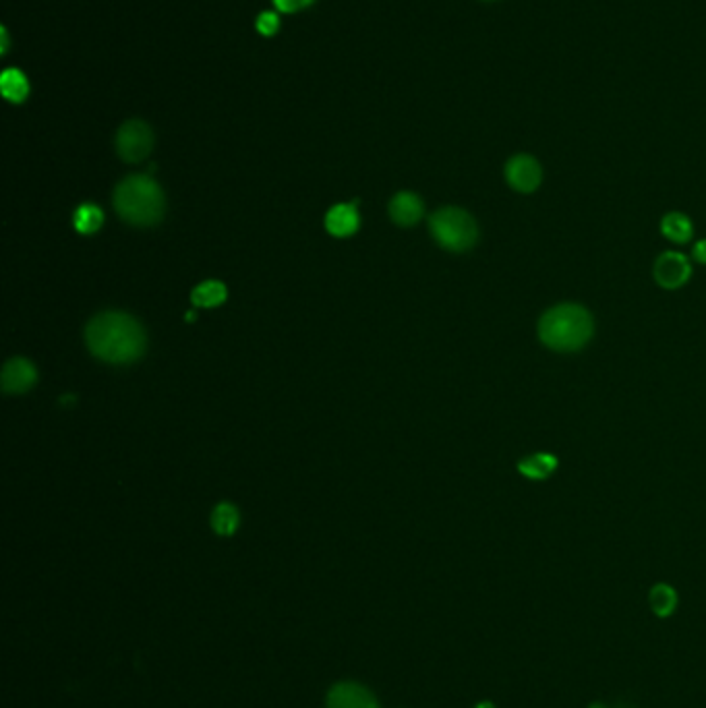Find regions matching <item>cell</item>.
<instances>
[{"instance_id":"1","label":"cell","mask_w":706,"mask_h":708,"mask_svg":"<svg viewBox=\"0 0 706 708\" xmlns=\"http://www.w3.org/2000/svg\"><path fill=\"white\" fill-rule=\"evenodd\" d=\"M85 340L98 359L116 365L137 361L145 350V332L141 323L119 311L96 315L87 323Z\"/></svg>"},{"instance_id":"2","label":"cell","mask_w":706,"mask_h":708,"mask_svg":"<svg viewBox=\"0 0 706 708\" xmlns=\"http://www.w3.org/2000/svg\"><path fill=\"white\" fill-rule=\"evenodd\" d=\"M595 334L591 311L576 303L555 305L539 319V338L555 352H578Z\"/></svg>"},{"instance_id":"3","label":"cell","mask_w":706,"mask_h":708,"mask_svg":"<svg viewBox=\"0 0 706 708\" xmlns=\"http://www.w3.org/2000/svg\"><path fill=\"white\" fill-rule=\"evenodd\" d=\"M114 208L133 226H154L162 220L166 210L164 191L150 176H127L114 191Z\"/></svg>"},{"instance_id":"4","label":"cell","mask_w":706,"mask_h":708,"mask_svg":"<svg viewBox=\"0 0 706 708\" xmlns=\"http://www.w3.org/2000/svg\"><path fill=\"white\" fill-rule=\"evenodd\" d=\"M429 228L433 239L452 253H464L473 249L479 241V226L475 218L460 208H441L431 220Z\"/></svg>"},{"instance_id":"5","label":"cell","mask_w":706,"mask_h":708,"mask_svg":"<svg viewBox=\"0 0 706 708\" xmlns=\"http://www.w3.org/2000/svg\"><path fill=\"white\" fill-rule=\"evenodd\" d=\"M154 150V133L143 121L125 123L116 133V152L131 164L145 160Z\"/></svg>"},{"instance_id":"6","label":"cell","mask_w":706,"mask_h":708,"mask_svg":"<svg viewBox=\"0 0 706 708\" xmlns=\"http://www.w3.org/2000/svg\"><path fill=\"white\" fill-rule=\"evenodd\" d=\"M506 181L518 193H535L543 181V168L533 156L516 154L506 164Z\"/></svg>"},{"instance_id":"7","label":"cell","mask_w":706,"mask_h":708,"mask_svg":"<svg viewBox=\"0 0 706 708\" xmlns=\"http://www.w3.org/2000/svg\"><path fill=\"white\" fill-rule=\"evenodd\" d=\"M655 282L665 290H678L692 278V263L684 253L667 251L655 261Z\"/></svg>"},{"instance_id":"8","label":"cell","mask_w":706,"mask_h":708,"mask_svg":"<svg viewBox=\"0 0 706 708\" xmlns=\"http://www.w3.org/2000/svg\"><path fill=\"white\" fill-rule=\"evenodd\" d=\"M326 708H381V704L367 686L357 682H338L328 692Z\"/></svg>"},{"instance_id":"9","label":"cell","mask_w":706,"mask_h":708,"mask_svg":"<svg viewBox=\"0 0 706 708\" xmlns=\"http://www.w3.org/2000/svg\"><path fill=\"white\" fill-rule=\"evenodd\" d=\"M36 367L25 359H11L3 369V390L7 394L27 392L36 383Z\"/></svg>"},{"instance_id":"10","label":"cell","mask_w":706,"mask_h":708,"mask_svg":"<svg viewBox=\"0 0 706 708\" xmlns=\"http://www.w3.org/2000/svg\"><path fill=\"white\" fill-rule=\"evenodd\" d=\"M425 212V205L415 193H398L390 201V216L398 226H415Z\"/></svg>"},{"instance_id":"11","label":"cell","mask_w":706,"mask_h":708,"mask_svg":"<svg viewBox=\"0 0 706 708\" xmlns=\"http://www.w3.org/2000/svg\"><path fill=\"white\" fill-rule=\"evenodd\" d=\"M326 228L334 236H350L352 232H357L359 228V212L355 205L350 203H338L328 212L326 216Z\"/></svg>"},{"instance_id":"12","label":"cell","mask_w":706,"mask_h":708,"mask_svg":"<svg viewBox=\"0 0 706 708\" xmlns=\"http://www.w3.org/2000/svg\"><path fill=\"white\" fill-rule=\"evenodd\" d=\"M557 466H560V460H557L553 454L539 452V454L522 458L518 462V472L522 477L531 479V481H545L553 475Z\"/></svg>"},{"instance_id":"13","label":"cell","mask_w":706,"mask_h":708,"mask_svg":"<svg viewBox=\"0 0 706 708\" xmlns=\"http://www.w3.org/2000/svg\"><path fill=\"white\" fill-rule=\"evenodd\" d=\"M661 234L671 243L686 245L692 241V236H694L692 220L682 212H671V214L663 216V220H661Z\"/></svg>"},{"instance_id":"14","label":"cell","mask_w":706,"mask_h":708,"mask_svg":"<svg viewBox=\"0 0 706 708\" xmlns=\"http://www.w3.org/2000/svg\"><path fill=\"white\" fill-rule=\"evenodd\" d=\"M0 90L11 104H21L29 96L27 77L17 69H7L0 77Z\"/></svg>"},{"instance_id":"15","label":"cell","mask_w":706,"mask_h":708,"mask_svg":"<svg viewBox=\"0 0 706 708\" xmlns=\"http://www.w3.org/2000/svg\"><path fill=\"white\" fill-rule=\"evenodd\" d=\"M191 301L193 305L197 307H218L226 301V286L218 280H208V282H203L199 284L193 294H191Z\"/></svg>"},{"instance_id":"16","label":"cell","mask_w":706,"mask_h":708,"mask_svg":"<svg viewBox=\"0 0 706 708\" xmlns=\"http://www.w3.org/2000/svg\"><path fill=\"white\" fill-rule=\"evenodd\" d=\"M239 522H241L239 510L234 508L232 504H226V501L224 504H220L212 514V528L222 537H230V535L237 533Z\"/></svg>"},{"instance_id":"17","label":"cell","mask_w":706,"mask_h":708,"mask_svg":"<svg viewBox=\"0 0 706 708\" xmlns=\"http://www.w3.org/2000/svg\"><path fill=\"white\" fill-rule=\"evenodd\" d=\"M651 607L655 611V615L659 617H667L678 607V593H675V588H671L669 584H657L651 590Z\"/></svg>"},{"instance_id":"18","label":"cell","mask_w":706,"mask_h":708,"mask_svg":"<svg viewBox=\"0 0 706 708\" xmlns=\"http://www.w3.org/2000/svg\"><path fill=\"white\" fill-rule=\"evenodd\" d=\"M73 222H75V228H77L81 234H92V232H96V230L102 226L104 214H102V210L98 208V205H94V203H83L81 208L75 212Z\"/></svg>"},{"instance_id":"19","label":"cell","mask_w":706,"mask_h":708,"mask_svg":"<svg viewBox=\"0 0 706 708\" xmlns=\"http://www.w3.org/2000/svg\"><path fill=\"white\" fill-rule=\"evenodd\" d=\"M278 29H280V17H278V13H274V11H263L261 15H259V19H257V32L261 34V36H276V32H278Z\"/></svg>"},{"instance_id":"20","label":"cell","mask_w":706,"mask_h":708,"mask_svg":"<svg viewBox=\"0 0 706 708\" xmlns=\"http://www.w3.org/2000/svg\"><path fill=\"white\" fill-rule=\"evenodd\" d=\"M313 0H274V5L280 13H297L307 9Z\"/></svg>"},{"instance_id":"21","label":"cell","mask_w":706,"mask_h":708,"mask_svg":"<svg viewBox=\"0 0 706 708\" xmlns=\"http://www.w3.org/2000/svg\"><path fill=\"white\" fill-rule=\"evenodd\" d=\"M692 257H694L698 263L706 265V239L698 241V243L692 247Z\"/></svg>"},{"instance_id":"22","label":"cell","mask_w":706,"mask_h":708,"mask_svg":"<svg viewBox=\"0 0 706 708\" xmlns=\"http://www.w3.org/2000/svg\"><path fill=\"white\" fill-rule=\"evenodd\" d=\"M0 34H3V50H0V52L7 54V50H9V36H7V29H5V27L0 29Z\"/></svg>"},{"instance_id":"23","label":"cell","mask_w":706,"mask_h":708,"mask_svg":"<svg viewBox=\"0 0 706 708\" xmlns=\"http://www.w3.org/2000/svg\"><path fill=\"white\" fill-rule=\"evenodd\" d=\"M475 708H495V706H493V702H481V704H477Z\"/></svg>"},{"instance_id":"24","label":"cell","mask_w":706,"mask_h":708,"mask_svg":"<svg viewBox=\"0 0 706 708\" xmlns=\"http://www.w3.org/2000/svg\"><path fill=\"white\" fill-rule=\"evenodd\" d=\"M588 708H607V706H605V704H601V702H595V704H591Z\"/></svg>"},{"instance_id":"25","label":"cell","mask_w":706,"mask_h":708,"mask_svg":"<svg viewBox=\"0 0 706 708\" xmlns=\"http://www.w3.org/2000/svg\"><path fill=\"white\" fill-rule=\"evenodd\" d=\"M615 708H634V706H630V704H617Z\"/></svg>"}]
</instances>
